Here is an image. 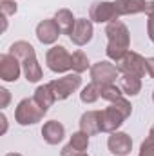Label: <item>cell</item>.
<instances>
[{
  "mask_svg": "<svg viewBox=\"0 0 154 156\" xmlns=\"http://www.w3.org/2000/svg\"><path fill=\"white\" fill-rule=\"evenodd\" d=\"M9 55H13L15 58L20 60V64H22V73H24V76H26L27 82L35 83V82H38L40 78H42V75H44V73H42V67H40V64H38L35 47H33L29 42L18 40V42L11 44Z\"/></svg>",
  "mask_w": 154,
  "mask_h": 156,
  "instance_id": "obj_1",
  "label": "cell"
},
{
  "mask_svg": "<svg viewBox=\"0 0 154 156\" xmlns=\"http://www.w3.org/2000/svg\"><path fill=\"white\" fill-rule=\"evenodd\" d=\"M105 35H107V56L109 60L118 62L131 47V33L129 27L121 22V20H114L111 24H107L105 27Z\"/></svg>",
  "mask_w": 154,
  "mask_h": 156,
  "instance_id": "obj_2",
  "label": "cell"
},
{
  "mask_svg": "<svg viewBox=\"0 0 154 156\" xmlns=\"http://www.w3.org/2000/svg\"><path fill=\"white\" fill-rule=\"evenodd\" d=\"M45 116V113L38 107V104L35 102V98H24L18 102L16 109H15V122L22 127L27 125H35L42 122V118Z\"/></svg>",
  "mask_w": 154,
  "mask_h": 156,
  "instance_id": "obj_3",
  "label": "cell"
},
{
  "mask_svg": "<svg viewBox=\"0 0 154 156\" xmlns=\"http://www.w3.org/2000/svg\"><path fill=\"white\" fill-rule=\"evenodd\" d=\"M116 64V69L121 75H136V76L143 78V75L147 73V58H143L140 53L136 51H127Z\"/></svg>",
  "mask_w": 154,
  "mask_h": 156,
  "instance_id": "obj_4",
  "label": "cell"
},
{
  "mask_svg": "<svg viewBox=\"0 0 154 156\" xmlns=\"http://www.w3.org/2000/svg\"><path fill=\"white\" fill-rule=\"evenodd\" d=\"M56 100H67L75 91L80 89L82 85V76L78 73H73V75H64L62 78H54L49 82Z\"/></svg>",
  "mask_w": 154,
  "mask_h": 156,
  "instance_id": "obj_5",
  "label": "cell"
},
{
  "mask_svg": "<svg viewBox=\"0 0 154 156\" xmlns=\"http://www.w3.org/2000/svg\"><path fill=\"white\" fill-rule=\"evenodd\" d=\"M45 64L53 73H67L71 69V55L64 45H53L45 53Z\"/></svg>",
  "mask_w": 154,
  "mask_h": 156,
  "instance_id": "obj_6",
  "label": "cell"
},
{
  "mask_svg": "<svg viewBox=\"0 0 154 156\" xmlns=\"http://www.w3.org/2000/svg\"><path fill=\"white\" fill-rule=\"evenodd\" d=\"M89 20L96 24H111L114 20H120L114 2H107V0L93 2V5L89 7Z\"/></svg>",
  "mask_w": 154,
  "mask_h": 156,
  "instance_id": "obj_7",
  "label": "cell"
},
{
  "mask_svg": "<svg viewBox=\"0 0 154 156\" xmlns=\"http://www.w3.org/2000/svg\"><path fill=\"white\" fill-rule=\"evenodd\" d=\"M89 75H91V82H94L98 85H103V83H114L120 71L116 69L114 64H111L107 60H100V62L91 66Z\"/></svg>",
  "mask_w": 154,
  "mask_h": 156,
  "instance_id": "obj_8",
  "label": "cell"
},
{
  "mask_svg": "<svg viewBox=\"0 0 154 156\" xmlns=\"http://www.w3.org/2000/svg\"><path fill=\"white\" fill-rule=\"evenodd\" d=\"M107 149L114 156H129L132 151V138L127 133L114 131L107 138Z\"/></svg>",
  "mask_w": 154,
  "mask_h": 156,
  "instance_id": "obj_9",
  "label": "cell"
},
{
  "mask_svg": "<svg viewBox=\"0 0 154 156\" xmlns=\"http://www.w3.org/2000/svg\"><path fill=\"white\" fill-rule=\"evenodd\" d=\"M127 118L123 116V113L120 111V109H116L114 105L111 104L109 107H105L103 111H100V123H102V133H114L118 131L121 125H123V122H125Z\"/></svg>",
  "mask_w": 154,
  "mask_h": 156,
  "instance_id": "obj_10",
  "label": "cell"
},
{
  "mask_svg": "<svg viewBox=\"0 0 154 156\" xmlns=\"http://www.w3.org/2000/svg\"><path fill=\"white\" fill-rule=\"evenodd\" d=\"M22 73V64L9 53L0 55V80L4 82H16Z\"/></svg>",
  "mask_w": 154,
  "mask_h": 156,
  "instance_id": "obj_11",
  "label": "cell"
},
{
  "mask_svg": "<svg viewBox=\"0 0 154 156\" xmlns=\"http://www.w3.org/2000/svg\"><path fill=\"white\" fill-rule=\"evenodd\" d=\"M93 35H94V27H93V22L87 20V18H76V24H75V29L73 33L69 35V40L82 47V45H87L91 40H93Z\"/></svg>",
  "mask_w": 154,
  "mask_h": 156,
  "instance_id": "obj_12",
  "label": "cell"
},
{
  "mask_svg": "<svg viewBox=\"0 0 154 156\" xmlns=\"http://www.w3.org/2000/svg\"><path fill=\"white\" fill-rule=\"evenodd\" d=\"M60 35H62V31H60L58 24L54 22V18H45L37 26V38L44 45H53Z\"/></svg>",
  "mask_w": 154,
  "mask_h": 156,
  "instance_id": "obj_13",
  "label": "cell"
},
{
  "mask_svg": "<svg viewBox=\"0 0 154 156\" xmlns=\"http://www.w3.org/2000/svg\"><path fill=\"white\" fill-rule=\"evenodd\" d=\"M65 136V127L56 122V120H49L42 125V138L45 144L49 145H58Z\"/></svg>",
  "mask_w": 154,
  "mask_h": 156,
  "instance_id": "obj_14",
  "label": "cell"
},
{
  "mask_svg": "<svg viewBox=\"0 0 154 156\" xmlns=\"http://www.w3.org/2000/svg\"><path fill=\"white\" fill-rule=\"evenodd\" d=\"M80 131H83L89 136H94V134L102 133L100 111H85L80 116Z\"/></svg>",
  "mask_w": 154,
  "mask_h": 156,
  "instance_id": "obj_15",
  "label": "cell"
},
{
  "mask_svg": "<svg viewBox=\"0 0 154 156\" xmlns=\"http://www.w3.org/2000/svg\"><path fill=\"white\" fill-rule=\"evenodd\" d=\"M147 0H114V7L120 16L138 15L147 11Z\"/></svg>",
  "mask_w": 154,
  "mask_h": 156,
  "instance_id": "obj_16",
  "label": "cell"
},
{
  "mask_svg": "<svg viewBox=\"0 0 154 156\" xmlns=\"http://www.w3.org/2000/svg\"><path fill=\"white\" fill-rule=\"evenodd\" d=\"M33 98H35V102L38 104V107L44 111V113H47L49 107H53V104L56 102V96H54V93H53V89H51L49 83L38 85V87L35 89Z\"/></svg>",
  "mask_w": 154,
  "mask_h": 156,
  "instance_id": "obj_17",
  "label": "cell"
},
{
  "mask_svg": "<svg viewBox=\"0 0 154 156\" xmlns=\"http://www.w3.org/2000/svg\"><path fill=\"white\" fill-rule=\"evenodd\" d=\"M54 22L58 24V27H60L62 35H67V37H69V35L73 33V29H75L76 18H75V15H73V11H71V9L62 7V9H58V11L54 13Z\"/></svg>",
  "mask_w": 154,
  "mask_h": 156,
  "instance_id": "obj_18",
  "label": "cell"
},
{
  "mask_svg": "<svg viewBox=\"0 0 154 156\" xmlns=\"http://www.w3.org/2000/svg\"><path fill=\"white\" fill-rule=\"evenodd\" d=\"M120 87H121L123 94L136 96L142 91V78L136 76V75H121V78H120Z\"/></svg>",
  "mask_w": 154,
  "mask_h": 156,
  "instance_id": "obj_19",
  "label": "cell"
},
{
  "mask_svg": "<svg viewBox=\"0 0 154 156\" xmlns=\"http://www.w3.org/2000/svg\"><path fill=\"white\" fill-rule=\"evenodd\" d=\"M71 69L78 73V75H82V73H85L87 69H91V64H89V58H87V55L82 51V49H78L75 51L73 55H71Z\"/></svg>",
  "mask_w": 154,
  "mask_h": 156,
  "instance_id": "obj_20",
  "label": "cell"
},
{
  "mask_svg": "<svg viewBox=\"0 0 154 156\" xmlns=\"http://www.w3.org/2000/svg\"><path fill=\"white\" fill-rule=\"evenodd\" d=\"M100 98L107 100V102H116V100L123 98V91L116 83H103V85H100Z\"/></svg>",
  "mask_w": 154,
  "mask_h": 156,
  "instance_id": "obj_21",
  "label": "cell"
},
{
  "mask_svg": "<svg viewBox=\"0 0 154 156\" xmlns=\"http://www.w3.org/2000/svg\"><path fill=\"white\" fill-rule=\"evenodd\" d=\"M98 98H100V85L94 83V82L87 83V85L82 89V93H80V100H82L83 104H94Z\"/></svg>",
  "mask_w": 154,
  "mask_h": 156,
  "instance_id": "obj_22",
  "label": "cell"
},
{
  "mask_svg": "<svg viewBox=\"0 0 154 156\" xmlns=\"http://www.w3.org/2000/svg\"><path fill=\"white\" fill-rule=\"evenodd\" d=\"M69 144H71L76 151L85 153V151H87V147H89V134H85L83 131H76V133H73V136H71Z\"/></svg>",
  "mask_w": 154,
  "mask_h": 156,
  "instance_id": "obj_23",
  "label": "cell"
},
{
  "mask_svg": "<svg viewBox=\"0 0 154 156\" xmlns=\"http://www.w3.org/2000/svg\"><path fill=\"white\" fill-rule=\"evenodd\" d=\"M147 35H149V40L154 44V0H151L147 4Z\"/></svg>",
  "mask_w": 154,
  "mask_h": 156,
  "instance_id": "obj_24",
  "label": "cell"
},
{
  "mask_svg": "<svg viewBox=\"0 0 154 156\" xmlns=\"http://www.w3.org/2000/svg\"><path fill=\"white\" fill-rule=\"evenodd\" d=\"M0 9H2V16L15 15V13L18 11V7H16V2H15V0H0Z\"/></svg>",
  "mask_w": 154,
  "mask_h": 156,
  "instance_id": "obj_25",
  "label": "cell"
},
{
  "mask_svg": "<svg viewBox=\"0 0 154 156\" xmlns=\"http://www.w3.org/2000/svg\"><path fill=\"white\" fill-rule=\"evenodd\" d=\"M9 100H11L9 91H7L5 87H0V107H2V109H5V107L9 105Z\"/></svg>",
  "mask_w": 154,
  "mask_h": 156,
  "instance_id": "obj_26",
  "label": "cell"
},
{
  "mask_svg": "<svg viewBox=\"0 0 154 156\" xmlns=\"http://www.w3.org/2000/svg\"><path fill=\"white\" fill-rule=\"evenodd\" d=\"M80 151H76L71 144H67V145H64L62 147V151H60V156H76Z\"/></svg>",
  "mask_w": 154,
  "mask_h": 156,
  "instance_id": "obj_27",
  "label": "cell"
},
{
  "mask_svg": "<svg viewBox=\"0 0 154 156\" xmlns=\"http://www.w3.org/2000/svg\"><path fill=\"white\" fill-rule=\"evenodd\" d=\"M138 156H154V145L142 144V147H140V154Z\"/></svg>",
  "mask_w": 154,
  "mask_h": 156,
  "instance_id": "obj_28",
  "label": "cell"
},
{
  "mask_svg": "<svg viewBox=\"0 0 154 156\" xmlns=\"http://www.w3.org/2000/svg\"><path fill=\"white\" fill-rule=\"evenodd\" d=\"M147 75L154 80V56L147 58Z\"/></svg>",
  "mask_w": 154,
  "mask_h": 156,
  "instance_id": "obj_29",
  "label": "cell"
},
{
  "mask_svg": "<svg viewBox=\"0 0 154 156\" xmlns=\"http://www.w3.org/2000/svg\"><path fill=\"white\" fill-rule=\"evenodd\" d=\"M143 144H147V145H154V125L149 129V134H147V138H145Z\"/></svg>",
  "mask_w": 154,
  "mask_h": 156,
  "instance_id": "obj_30",
  "label": "cell"
},
{
  "mask_svg": "<svg viewBox=\"0 0 154 156\" xmlns=\"http://www.w3.org/2000/svg\"><path fill=\"white\" fill-rule=\"evenodd\" d=\"M0 122H2V131H0V134H5V133H7V118H5L4 113L0 115Z\"/></svg>",
  "mask_w": 154,
  "mask_h": 156,
  "instance_id": "obj_31",
  "label": "cell"
},
{
  "mask_svg": "<svg viewBox=\"0 0 154 156\" xmlns=\"http://www.w3.org/2000/svg\"><path fill=\"white\" fill-rule=\"evenodd\" d=\"M5 156H22V154H20V153H7Z\"/></svg>",
  "mask_w": 154,
  "mask_h": 156,
  "instance_id": "obj_32",
  "label": "cell"
},
{
  "mask_svg": "<svg viewBox=\"0 0 154 156\" xmlns=\"http://www.w3.org/2000/svg\"><path fill=\"white\" fill-rule=\"evenodd\" d=\"M76 156H89V154H87V153H78Z\"/></svg>",
  "mask_w": 154,
  "mask_h": 156,
  "instance_id": "obj_33",
  "label": "cell"
},
{
  "mask_svg": "<svg viewBox=\"0 0 154 156\" xmlns=\"http://www.w3.org/2000/svg\"><path fill=\"white\" fill-rule=\"evenodd\" d=\"M152 102H154V91H152Z\"/></svg>",
  "mask_w": 154,
  "mask_h": 156,
  "instance_id": "obj_34",
  "label": "cell"
},
{
  "mask_svg": "<svg viewBox=\"0 0 154 156\" xmlns=\"http://www.w3.org/2000/svg\"><path fill=\"white\" fill-rule=\"evenodd\" d=\"M15 2H16V0H15Z\"/></svg>",
  "mask_w": 154,
  "mask_h": 156,
  "instance_id": "obj_35",
  "label": "cell"
}]
</instances>
